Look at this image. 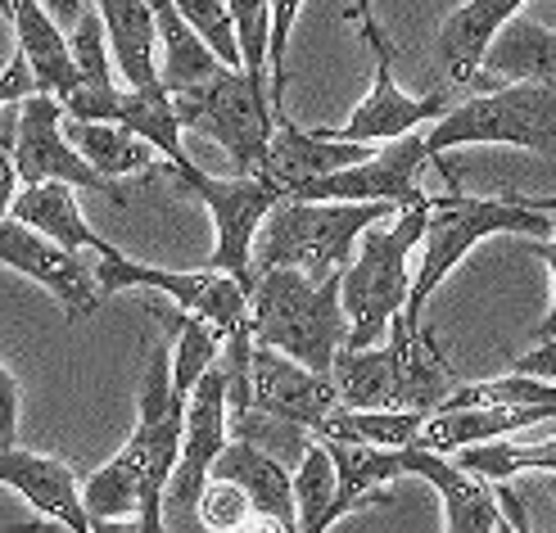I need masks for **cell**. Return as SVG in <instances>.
<instances>
[{"instance_id": "obj_40", "label": "cell", "mask_w": 556, "mask_h": 533, "mask_svg": "<svg viewBox=\"0 0 556 533\" xmlns=\"http://www.w3.org/2000/svg\"><path fill=\"white\" fill-rule=\"evenodd\" d=\"M68 50H73V64H77V77L91 81V87H104L114 81L109 73V41H104V27L91 10H81L77 23L68 27Z\"/></svg>"}, {"instance_id": "obj_21", "label": "cell", "mask_w": 556, "mask_h": 533, "mask_svg": "<svg viewBox=\"0 0 556 533\" xmlns=\"http://www.w3.org/2000/svg\"><path fill=\"white\" fill-rule=\"evenodd\" d=\"M208 474H227L236 480L254 507L263 529H286L294 533V493H290V470L276 461L267 447H258V439H227V447L217 453Z\"/></svg>"}, {"instance_id": "obj_23", "label": "cell", "mask_w": 556, "mask_h": 533, "mask_svg": "<svg viewBox=\"0 0 556 533\" xmlns=\"http://www.w3.org/2000/svg\"><path fill=\"white\" fill-rule=\"evenodd\" d=\"M330 461H336V493L326 507V529L340 516L376 502L394 480L407 474V447H376V443H344V439H321Z\"/></svg>"}, {"instance_id": "obj_28", "label": "cell", "mask_w": 556, "mask_h": 533, "mask_svg": "<svg viewBox=\"0 0 556 533\" xmlns=\"http://www.w3.org/2000/svg\"><path fill=\"white\" fill-rule=\"evenodd\" d=\"M96 18L114 64L123 68L127 87H150L159 81V33L150 0H96Z\"/></svg>"}, {"instance_id": "obj_12", "label": "cell", "mask_w": 556, "mask_h": 533, "mask_svg": "<svg viewBox=\"0 0 556 533\" xmlns=\"http://www.w3.org/2000/svg\"><path fill=\"white\" fill-rule=\"evenodd\" d=\"M10 158H14V173H18L23 186L68 181L73 190H96V194H104V200L127 204V194L109 177H100L96 167L73 150V140L64 136V104L54 96H46V91H33V96L18 100Z\"/></svg>"}, {"instance_id": "obj_34", "label": "cell", "mask_w": 556, "mask_h": 533, "mask_svg": "<svg viewBox=\"0 0 556 533\" xmlns=\"http://www.w3.org/2000/svg\"><path fill=\"white\" fill-rule=\"evenodd\" d=\"M222 353V330L208 326L204 317L181 313L177 307V348L168 353V376H173V394H190V384L200 380Z\"/></svg>"}, {"instance_id": "obj_41", "label": "cell", "mask_w": 556, "mask_h": 533, "mask_svg": "<svg viewBox=\"0 0 556 533\" xmlns=\"http://www.w3.org/2000/svg\"><path fill=\"white\" fill-rule=\"evenodd\" d=\"M18 407H23V389L0 361V447L18 443Z\"/></svg>"}, {"instance_id": "obj_42", "label": "cell", "mask_w": 556, "mask_h": 533, "mask_svg": "<svg viewBox=\"0 0 556 533\" xmlns=\"http://www.w3.org/2000/svg\"><path fill=\"white\" fill-rule=\"evenodd\" d=\"M37 91V77H33V68H27V60L14 50V60H10V68L0 73V109L5 104H14V100H23V96H33Z\"/></svg>"}, {"instance_id": "obj_19", "label": "cell", "mask_w": 556, "mask_h": 533, "mask_svg": "<svg viewBox=\"0 0 556 533\" xmlns=\"http://www.w3.org/2000/svg\"><path fill=\"white\" fill-rule=\"evenodd\" d=\"M407 474L426 480L439 502H443V529L453 533H503V511H497L493 484L476 480L470 470H462L453 457L430 453V447L407 443Z\"/></svg>"}, {"instance_id": "obj_33", "label": "cell", "mask_w": 556, "mask_h": 533, "mask_svg": "<svg viewBox=\"0 0 556 533\" xmlns=\"http://www.w3.org/2000/svg\"><path fill=\"white\" fill-rule=\"evenodd\" d=\"M294 493V533H326V507L336 493V461H330L326 443H303L299 470L290 474Z\"/></svg>"}, {"instance_id": "obj_35", "label": "cell", "mask_w": 556, "mask_h": 533, "mask_svg": "<svg viewBox=\"0 0 556 533\" xmlns=\"http://www.w3.org/2000/svg\"><path fill=\"white\" fill-rule=\"evenodd\" d=\"M443 403H489V407H516V403H556V384L552 380H534V376H497V380H480V384H453V394ZM439 403V407H443Z\"/></svg>"}, {"instance_id": "obj_37", "label": "cell", "mask_w": 556, "mask_h": 533, "mask_svg": "<svg viewBox=\"0 0 556 533\" xmlns=\"http://www.w3.org/2000/svg\"><path fill=\"white\" fill-rule=\"evenodd\" d=\"M173 10L190 23V33L200 37L227 68H240V46H236V27L227 14V0H173Z\"/></svg>"}, {"instance_id": "obj_9", "label": "cell", "mask_w": 556, "mask_h": 533, "mask_svg": "<svg viewBox=\"0 0 556 533\" xmlns=\"http://www.w3.org/2000/svg\"><path fill=\"white\" fill-rule=\"evenodd\" d=\"M177 181L208 208L213 217V254H208V267L217 271H231L240 285L249 290V280H254V271H249V244H254V231L258 221L267 217V208L281 200V181L271 177H249V173H236V181H222V177H208L200 173L190 158L181 167H173Z\"/></svg>"}, {"instance_id": "obj_46", "label": "cell", "mask_w": 556, "mask_h": 533, "mask_svg": "<svg viewBox=\"0 0 556 533\" xmlns=\"http://www.w3.org/2000/svg\"><path fill=\"white\" fill-rule=\"evenodd\" d=\"M37 5H41L54 23H60V27H64V37H68V27L77 23L81 10H87V0H37Z\"/></svg>"}, {"instance_id": "obj_20", "label": "cell", "mask_w": 556, "mask_h": 533, "mask_svg": "<svg viewBox=\"0 0 556 533\" xmlns=\"http://www.w3.org/2000/svg\"><path fill=\"white\" fill-rule=\"evenodd\" d=\"M384 348L394 357V407L430 411L453 394V371L443 361L434 334L421 321H407L403 313L389 317L384 326Z\"/></svg>"}, {"instance_id": "obj_26", "label": "cell", "mask_w": 556, "mask_h": 533, "mask_svg": "<svg viewBox=\"0 0 556 533\" xmlns=\"http://www.w3.org/2000/svg\"><path fill=\"white\" fill-rule=\"evenodd\" d=\"M552 73H556L552 27L547 23H525V18L511 14L480 54L476 87H484L489 77H493V87H503V81H552Z\"/></svg>"}, {"instance_id": "obj_5", "label": "cell", "mask_w": 556, "mask_h": 533, "mask_svg": "<svg viewBox=\"0 0 556 533\" xmlns=\"http://www.w3.org/2000/svg\"><path fill=\"white\" fill-rule=\"evenodd\" d=\"M430 154L462 145H511L552 158L556 150V87L552 81H503L462 104H448L426 131Z\"/></svg>"}, {"instance_id": "obj_24", "label": "cell", "mask_w": 556, "mask_h": 533, "mask_svg": "<svg viewBox=\"0 0 556 533\" xmlns=\"http://www.w3.org/2000/svg\"><path fill=\"white\" fill-rule=\"evenodd\" d=\"M530 0H462V5L439 23V68L453 77V87H476L480 73V54L493 41V33L503 27L511 14H520Z\"/></svg>"}, {"instance_id": "obj_15", "label": "cell", "mask_w": 556, "mask_h": 533, "mask_svg": "<svg viewBox=\"0 0 556 533\" xmlns=\"http://www.w3.org/2000/svg\"><path fill=\"white\" fill-rule=\"evenodd\" d=\"M0 267L37 280V285L68 313V321L91 317L100 307V285H96L91 267L77 254H68V249H60L50 236L23 227L14 217H0Z\"/></svg>"}, {"instance_id": "obj_11", "label": "cell", "mask_w": 556, "mask_h": 533, "mask_svg": "<svg viewBox=\"0 0 556 533\" xmlns=\"http://www.w3.org/2000/svg\"><path fill=\"white\" fill-rule=\"evenodd\" d=\"M96 285L100 290H114V294L118 290L163 294V299H173L181 313L204 317L222 334H231L236 326H244V285H240L231 271H217V267H204V271H168V267L136 263V258L118 254V249L109 244L104 254H100V267H96Z\"/></svg>"}, {"instance_id": "obj_18", "label": "cell", "mask_w": 556, "mask_h": 533, "mask_svg": "<svg viewBox=\"0 0 556 533\" xmlns=\"http://www.w3.org/2000/svg\"><path fill=\"white\" fill-rule=\"evenodd\" d=\"M0 488L18 493L37 516H46L54 524H64L73 533H91V520L77 497V474L64 461L10 443V447H0Z\"/></svg>"}, {"instance_id": "obj_6", "label": "cell", "mask_w": 556, "mask_h": 533, "mask_svg": "<svg viewBox=\"0 0 556 533\" xmlns=\"http://www.w3.org/2000/svg\"><path fill=\"white\" fill-rule=\"evenodd\" d=\"M181 131H200L217 140L236 173L258 177L267 167V136H271V100L267 81L249 77L244 68H217L208 81L186 91H168ZM267 177V173H263Z\"/></svg>"}, {"instance_id": "obj_8", "label": "cell", "mask_w": 556, "mask_h": 533, "mask_svg": "<svg viewBox=\"0 0 556 533\" xmlns=\"http://www.w3.org/2000/svg\"><path fill=\"white\" fill-rule=\"evenodd\" d=\"M430 163H434V154L426 145V131L412 127L394 140H380L376 154L357 158L349 167L286 186V194H299V200H376L389 208H421L430 200L421 186V173Z\"/></svg>"}, {"instance_id": "obj_14", "label": "cell", "mask_w": 556, "mask_h": 533, "mask_svg": "<svg viewBox=\"0 0 556 533\" xmlns=\"http://www.w3.org/2000/svg\"><path fill=\"white\" fill-rule=\"evenodd\" d=\"M336 403V384L326 371L303 367L267 344L249 348V411H263L290 430H317Z\"/></svg>"}, {"instance_id": "obj_10", "label": "cell", "mask_w": 556, "mask_h": 533, "mask_svg": "<svg viewBox=\"0 0 556 533\" xmlns=\"http://www.w3.org/2000/svg\"><path fill=\"white\" fill-rule=\"evenodd\" d=\"M227 389H222V367H213L190 384L181 407V447L173 474L163 484V529H190L194 524V497H200L217 453L227 447Z\"/></svg>"}, {"instance_id": "obj_36", "label": "cell", "mask_w": 556, "mask_h": 533, "mask_svg": "<svg viewBox=\"0 0 556 533\" xmlns=\"http://www.w3.org/2000/svg\"><path fill=\"white\" fill-rule=\"evenodd\" d=\"M194 524L217 529V533H231V529H249L254 524V507L236 480L227 474H208L200 497H194Z\"/></svg>"}, {"instance_id": "obj_22", "label": "cell", "mask_w": 556, "mask_h": 533, "mask_svg": "<svg viewBox=\"0 0 556 533\" xmlns=\"http://www.w3.org/2000/svg\"><path fill=\"white\" fill-rule=\"evenodd\" d=\"M271 123L276 127L267 136V167L263 173L271 181H281V190L294 181L326 177V173H336V167H349V163L371 154V145H363V140H336V136H321L317 127L303 131L294 118H286V109Z\"/></svg>"}, {"instance_id": "obj_27", "label": "cell", "mask_w": 556, "mask_h": 533, "mask_svg": "<svg viewBox=\"0 0 556 533\" xmlns=\"http://www.w3.org/2000/svg\"><path fill=\"white\" fill-rule=\"evenodd\" d=\"M5 217H14V221H23V227L50 236L60 249H68V254H77V249H96V254H104V249H109V240H100L91 231V221L81 217L68 181H37V186L14 190Z\"/></svg>"}, {"instance_id": "obj_17", "label": "cell", "mask_w": 556, "mask_h": 533, "mask_svg": "<svg viewBox=\"0 0 556 533\" xmlns=\"http://www.w3.org/2000/svg\"><path fill=\"white\" fill-rule=\"evenodd\" d=\"M556 403H516V407H480V403H443L421 416V430L412 434V447L453 453L462 443H480L497 434H525L530 426H552Z\"/></svg>"}, {"instance_id": "obj_7", "label": "cell", "mask_w": 556, "mask_h": 533, "mask_svg": "<svg viewBox=\"0 0 556 533\" xmlns=\"http://www.w3.org/2000/svg\"><path fill=\"white\" fill-rule=\"evenodd\" d=\"M181 407L186 398L173 394L168 376V348L150 353V367L141 376V407H136V426L127 434V457L141 474V507H136V529L159 533L163 529V484L173 474L177 447H181Z\"/></svg>"}, {"instance_id": "obj_47", "label": "cell", "mask_w": 556, "mask_h": 533, "mask_svg": "<svg viewBox=\"0 0 556 533\" xmlns=\"http://www.w3.org/2000/svg\"><path fill=\"white\" fill-rule=\"evenodd\" d=\"M0 14H5V0H0Z\"/></svg>"}, {"instance_id": "obj_38", "label": "cell", "mask_w": 556, "mask_h": 533, "mask_svg": "<svg viewBox=\"0 0 556 533\" xmlns=\"http://www.w3.org/2000/svg\"><path fill=\"white\" fill-rule=\"evenodd\" d=\"M227 14L236 27V46H240V68L249 77L267 81V0H227Z\"/></svg>"}, {"instance_id": "obj_29", "label": "cell", "mask_w": 556, "mask_h": 533, "mask_svg": "<svg viewBox=\"0 0 556 533\" xmlns=\"http://www.w3.org/2000/svg\"><path fill=\"white\" fill-rule=\"evenodd\" d=\"M154 10V33L163 41V64H159V81L163 91H186L208 81L217 68H227L217 54L190 33V23L173 10V0H150Z\"/></svg>"}, {"instance_id": "obj_2", "label": "cell", "mask_w": 556, "mask_h": 533, "mask_svg": "<svg viewBox=\"0 0 556 533\" xmlns=\"http://www.w3.org/2000/svg\"><path fill=\"white\" fill-rule=\"evenodd\" d=\"M552 194L539 204L530 200H480V194H430L426 200V227H421V267H416L403 317L421 321L430 294L443 285V276H453V267L489 236H539L552 240Z\"/></svg>"}, {"instance_id": "obj_16", "label": "cell", "mask_w": 556, "mask_h": 533, "mask_svg": "<svg viewBox=\"0 0 556 533\" xmlns=\"http://www.w3.org/2000/svg\"><path fill=\"white\" fill-rule=\"evenodd\" d=\"M448 91H430V96H407L399 81H394V60H376V77H371V91L357 100V109L349 114V123L340 127H317L321 136H336V140H394L412 127H426L434 123L443 109H448Z\"/></svg>"}, {"instance_id": "obj_39", "label": "cell", "mask_w": 556, "mask_h": 533, "mask_svg": "<svg viewBox=\"0 0 556 533\" xmlns=\"http://www.w3.org/2000/svg\"><path fill=\"white\" fill-rule=\"evenodd\" d=\"M271 14H267V68H271V114L286 109V50H290V33H294V18L303 10V0H267Z\"/></svg>"}, {"instance_id": "obj_13", "label": "cell", "mask_w": 556, "mask_h": 533, "mask_svg": "<svg viewBox=\"0 0 556 533\" xmlns=\"http://www.w3.org/2000/svg\"><path fill=\"white\" fill-rule=\"evenodd\" d=\"M68 118L81 123H118L127 131H136L141 140H150L154 154L168 158V167H181L190 154L181 150V123L173 96L163 91V81H150V87H118V81H104V87H91V81H77V87L60 100Z\"/></svg>"}, {"instance_id": "obj_45", "label": "cell", "mask_w": 556, "mask_h": 533, "mask_svg": "<svg viewBox=\"0 0 556 533\" xmlns=\"http://www.w3.org/2000/svg\"><path fill=\"white\" fill-rule=\"evenodd\" d=\"M18 190V173H14V158H10V145L0 140V217L10 213V200Z\"/></svg>"}, {"instance_id": "obj_1", "label": "cell", "mask_w": 556, "mask_h": 533, "mask_svg": "<svg viewBox=\"0 0 556 533\" xmlns=\"http://www.w3.org/2000/svg\"><path fill=\"white\" fill-rule=\"evenodd\" d=\"M244 326L249 340L281 348L286 357L313 371H330V357L344 344V307H340V271L303 276L294 267H263L244 290Z\"/></svg>"}, {"instance_id": "obj_44", "label": "cell", "mask_w": 556, "mask_h": 533, "mask_svg": "<svg viewBox=\"0 0 556 533\" xmlns=\"http://www.w3.org/2000/svg\"><path fill=\"white\" fill-rule=\"evenodd\" d=\"M493 497H497V511H503V524H507L511 533H525V529H530V516L520 511V497L507 488V480H497Z\"/></svg>"}, {"instance_id": "obj_43", "label": "cell", "mask_w": 556, "mask_h": 533, "mask_svg": "<svg viewBox=\"0 0 556 533\" xmlns=\"http://www.w3.org/2000/svg\"><path fill=\"white\" fill-rule=\"evenodd\" d=\"M353 18L363 23L367 50L376 54V60H394V46H389V41H384V33H380V23H376V14H371V0H353Z\"/></svg>"}, {"instance_id": "obj_31", "label": "cell", "mask_w": 556, "mask_h": 533, "mask_svg": "<svg viewBox=\"0 0 556 533\" xmlns=\"http://www.w3.org/2000/svg\"><path fill=\"white\" fill-rule=\"evenodd\" d=\"M453 457L462 470H470L476 480L484 484H497V480H516L525 470H556V443L552 434H543L539 443H516L511 434H497V439H480V443H462L453 447Z\"/></svg>"}, {"instance_id": "obj_25", "label": "cell", "mask_w": 556, "mask_h": 533, "mask_svg": "<svg viewBox=\"0 0 556 533\" xmlns=\"http://www.w3.org/2000/svg\"><path fill=\"white\" fill-rule=\"evenodd\" d=\"M5 18L14 23V37H18V54L27 60L37 77V91L64 100L77 87V64H73V50L64 27L54 23L37 0H5Z\"/></svg>"}, {"instance_id": "obj_3", "label": "cell", "mask_w": 556, "mask_h": 533, "mask_svg": "<svg viewBox=\"0 0 556 533\" xmlns=\"http://www.w3.org/2000/svg\"><path fill=\"white\" fill-rule=\"evenodd\" d=\"M389 213L394 208L376 200H299V194H281L254 231L249 271L294 267L313 280L336 276L349 267L357 236Z\"/></svg>"}, {"instance_id": "obj_32", "label": "cell", "mask_w": 556, "mask_h": 533, "mask_svg": "<svg viewBox=\"0 0 556 533\" xmlns=\"http://www.w3.org/2000/svg\"><path fill=\"white\" fill-rule=\"evenodd\" d=\"M416 407H344L336 403L326 420L313 430L317 439H344V443H376V447H407L412 434L421 430Z\"/></svg>"}, {"instance_id": "obj_4", "label": "cell", "mask_w": 556, "mask_h": 533, "mask_svg": "<svg viewBox=\"0 0 556 533\" xmlns=\"http://www.w3.org/2000/svg\"><path fill=\"white\" fill-rule=\"evenodd\" d=\"M426 227L421 208H394L389 221H371L353 244V258L340 271V307H344V348L380 344L389 317L403 313L412 285V254Z\"/></svg>"}, {"instance_id": "obj_30", "label": "cell", "mask_w": 556, "mask_h": 533, "mask_svg": "<svg viewBox=\"0 0 556 533\" xmlns=\"http://www.w3.org/2000/svg\"><path fill=\"white\" fill-rule=\"evenodd\" d=\"M64 136L73 140V150L87 158L100 177L118 181V177H141L154 167V145L141 140L136 131L118 127V123H81L73 118L64 127Z\"/></svg>"}]
</instances>
